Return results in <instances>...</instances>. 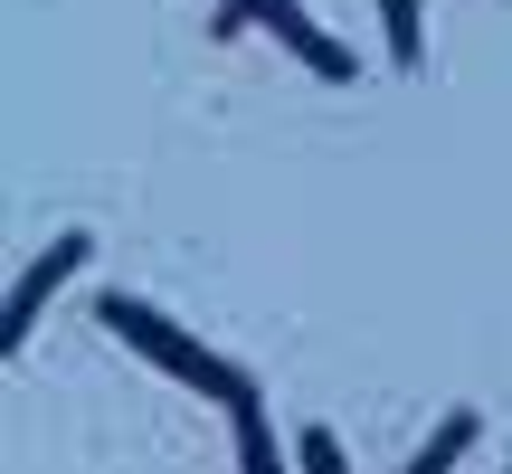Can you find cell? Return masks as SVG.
I'll return each instance as SVG.
<instances>
[{
	"label": "cell",
	"instance_id": "cell-1",
	"mask_svg": "<svg viewBox=\"0 0 512 474\" xmlns=\"http://www.w3.org/2000/svg\"><path fill=\"white\" fill-rule=\"evenodd\" d=\"M95 323H105L114 342H133V351H143L152 370H162V380L200 389V399H219V408H228V399H238V389H247V370H238V361H219V351H209V342H190V332L171 323V313L133 304V294H95Z\"/></svg>",
	"mask_w": 512,
	"mask_h": 474
},
{
	"label": "cell",
	"instance_id": "cell-2",
	"mask_svg": "<svg viewBox=\"0 0 512 474\" xmlns=\"http://www.w3.org/2000/svg\"><path fill=\"white\" fill-rule=\"evenodd\" d=\"M86 256H95V237H86V228H67V237H57V247L38 256L29 275H19L10 313H0V351H10V361H19V351H29V332H38V313L57 304V285H76V275H86Z\"/></svg>",
	"mask_w": 512,
	"mask_h": 474
},
{
	"label": "cell",
	"instance_id": "cell-3",
	"mask_svg": "<svg viewBox=\"0 0 512 474\" xmlns=\"http://www.w3.org/2000/svg\"><path fill=\"white\" fill-rule=\"evenodd\" d=\"M247 10H256V29H266V38H285V48L304 57L313 76H332V86H351V76H361V57H351L332 29H313V19H304V0H247Z\"/></svg>",
	"mask_w": 512,
	"mask_h": 474
},
{
	"label": "cell",
	"instance_id": "cell-4",
	"mask_svg": "<svg viewBox=\"0 0 512 474\" xmlns=\"http://www.w3.org/2000/svg\"><path fill=\"white\" fill-rule=\"evenodd\" d=\"M228 427H238V465L247 474H275V465H285V456H275V418H266V399H256V380L228 399Z\"/></svg>",
	"mask_w": 512,
	"mask_h": 474
},
{
	"label": "cell",
	"instance_id": "cell-5",
	"mask_svg": "<svg viewBox=\"0 0 512 474\" xmlns=\"http://www.w3.org/2000/svg\"><path fill=\"white\" fill-rule=\"evenodd\" d=\"M475 437H484V418H475V408H446V418H437V437L408 456V474H446V465H465V456H475Z\"/></svg>",
	"mask_w": 512,
	"mask_h": 474
},
{
	"label": "cell",
	"instance_id": "cell-6",
	"mask_svg": "<svg viewBox=\"0 0 512 474\" xmlns=\"http://www.w3.org/2000/svg\"><path fill=\"white\" fill-rule=\"evenodd\" d=\"M380 29H389V57H399V67H427V29H418V0H380Z\"/></svg>",
	"mask_w": 512,
	"mask_h": 474
},
{
	"label": "cell",
	"instance_id": "cell-7",
	"mask_svg": "<svg viewBox=\"0 0 512 474\" xmlns=\"http://www.w3.org/2000/svg\"><path fill=\"white\" fill-rule=\"evenodd\" d=\"M304 465L313 474H342V437H332V427H304Z\"/></svg>",
	"mask_w": 512,
	"mask_h": 474
}]
</instances>
